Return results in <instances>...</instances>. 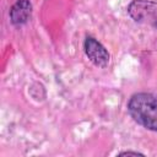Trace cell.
Here are the masks:
<instances>
[{
	"instance_id": "obj_1",
	"label": "cell",
	"mask_w": 157,
	"mask_h": 157,
	"mask_svg": "<svg viewBox=\"0 0 157 157\" xmlns=\"http://www.w3.org/2000/svg\"><path fill=\"white\" fill-rule=\"evenodd\" d=\"M128 112L136 123L157 131V94L136 93L131 96L128 102Z\"/></svg>"
},
{
	"instance_id": "obj_2",
	"label": "cell",
	"mask_w": 157,
	"mask_h": 157,
	"mask_svg": "<svg viewBox=\"0 0 157 157\" xmlns=\"http://www.w3.org/2000/svg\"><path fill=\"white\" fill-rule=\"evenodd\" d=\"M85 52L88 59L99 67H105L109 63V53L105 48L92 37H87L85 40Z\"/></svg>"
},
{
	"instance_id": "obj_3",
	"label": "cell",
	"mask_w": 157,
	"mask_h": 157,
	"mask_svg": "<svg viewBox=\"0 0 157 157\" xmlns=\"http://www.w3.org/2000/svg\"><path fill=\"white\" fill-rule=\"evenodd\" d=\"M32 5L28 0H18L10 11L11 22L13 25H22L31 17Z\"/></svg>"
}]
</instances>
